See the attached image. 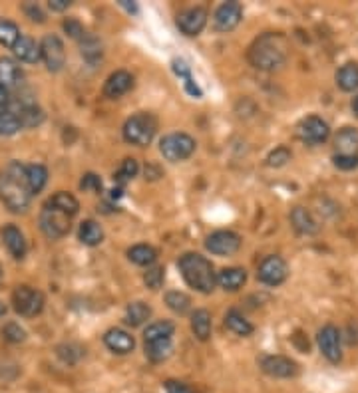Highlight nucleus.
Returning <instances> with one entry per match:
<instances>
[{"instance_id": "obj_37", "label": "nucleus", "mask_w": 358, "mask_h": 393, "mask_svg": "<svg viewBox=\"0 0 358 393\" xmlns=\"http://www.w3.org/2000/svg\"><path fill=\"white\" fill-rule=\"evenodd\" d=\"M165 304L172 308L173 312L186 314L187 310H189V306H191V300H189V296L184 294V292H167L165 294Z\"/></svg>"}, {"instance_id": "obj_15", "label": "nucleus", "mask_w": 358, "mask_h": 393, "mask_svg": "<svg viewBox=\"0 0 358 393\" xmlns=\"http://www.w3.org/2000/svg\"><path fill=\"white\" fill-rule=\"evenodd\" d=\"M207 24V10L195 6V8H187L177 16V28L186 34V36H197L201 30Z\"/></svg>"}, {"instance_id": "obj_11", "label": "nucleus", "mask_w": 358, "mask_h": 393, "mask_svg": "<svg viewBox=\"0 0 358 393\" xmlns=\"http://www.w3.org/2000/svg\"><path fill=\"white\" fill-rule=\"evenodd\" d=\"M317 341L322 355H325L331 364H338V362L343 360V348H341V332H338V328L332 326V324L325 326L318 332Z\"/></svg>"}, {"instance_id": "obj_2", "label": "nucleus", "mask_w": 358, "mask_h": 393, "mask_svg": "<svg viewBox=\"0 0 358 393\" xmlns=\"http://www.w3.org/2000/svg\"><path fill=\"white\" fill-rule=\"evenodd\" d=\"M249 60L257 70L263 72H275L287 62V48L285 40L278 34H263L255 40L249 50Z\"/></svg>"}, {"instance_id": "obj_22", "label": "nucleus", "mask_w": 358, "mask_h": 393, "mask_svg": "<svg viewBox=\"0 0 358 393\" xmlns=\"http://www.w3.org/2000/svg\"><path fill=\"white\" fill-rule=\"evenodd\" d=\"M22 79V70L10 58H0V86L13 88Z\"/></svg>"}, {"instance_id": "obj_38", "label": "nucleus", "mask_w": 358, "mask_h": 393, "mask_svg": "<svg viewBox=\"0 0 358 393\" xmlns=\"http://www.w3.org/2000/svg\"><path fill=\"white\" fill-rule=\"evenodd\" d=\"M18 130H22V125L16 111L6 109L4 114H0V135H14Z\"/></svg>"}, {"instance_id": "obj_31", "label": "nucleus", "mask_w": 358, "mask_h": 393, "mask_svg": "<svg viewBox=\"0 0 358 393\" xmlns=\"http://www.w3.org/2000/svg\"><path fill=\"white\" fill-rule=\"evenodd\" d=\"M225 326H227V330H231V332H233V334H237V336H251L253 334L251 322H249V320H247V318H245L243 314H239L237 310L227 312Z\"/></svg>"}, {"instance_id": "obj_35", "label": "nucleus", "mask_w": 358, "mask_h": 393, "mask_svg": "<svg viewBox=\"0 0 358 393\" xmlns=\"http://www.w3.org/2000/svg\"><path fill=\"white\" fill-rule=\"evenodd\" d=\"M20 38V30L10 20H0V44L6 48H14V44Z\"/></svg>"}, {"instance_id": "obj_52", "label": "nucleus", "mask_w": 358, "mask_h": 393, "mask_svg": "<svg viewBox=\"0 0 358 393\" xmlns=\"http://www.w3.org/2000/svg\"><path fill=\"white\" fill-rule=\"evenodd\" d=\"M119 4H121L128 13H133V14L137 13V6H135L133 2H130V0H119Z\"/></svg>"}, {"instance_id": "obj_26", "label": "nucleus", "mask_w": 358, "mask_h": 393, "mask_svg": "<svg viewBox=\"0 0 358 393\" xmlns=\"http://www.w3.org/2000/svg\"><path fill=\"white\" fill-rule=\"evenodd\" d=\"M46 205L52 207V209L60 210V213H64L68 217H74L80 210V203L76 201V196H72L70 193H64V191H60V193L50 196V201Z\"/></svg>"}, {"instance_id": "obj_44", "label": "nucleus", "mask_w": 358, "mask_h": 393, "mask_svg": "<svg viewBox=\"0 0 358 393\" xmlns=\"http://www.w3.org/2000/svg\"><path fill=\"white\" fill-rule=\"evenodd\" d=\"M334 165L343 171H352L358 167V155L357 157H348V155H334Z\"/></svg>"}, {"instance_id": "obj_23", "label": "nucleus", "mask_w": 358, "mask_h": 393, "mask_svg": "<svg viewBox=\"0 0 358 393\" xmlns=\"http://www.w3.org/2000/svg\"><path fill=\"white\" fill-rule=\"evenodd\" d=\"M247 280V272L243 268H225L217 276V282L221 288L229 290V292H237Z\"/></svg>"}, {"instance_id": "obj_18", "label": "nucleus", "mask_w": 358, "mask_h": 393, "mask_svg": "<svg viewBox=\"0 0 358 393\" xmlns=\"http://www.w3.org/2000/svg\"><path fill=\"white\" fill-rule=\"evenodd\" d=\"M334 147H336V155H348V157H357L358 155V131L352 128H345L338 131L336 139H334Z\"/></svg>"}, {"instance_id": "obj_1", "label": "nucleus", "mask_w": 358, "mask_h": 393, "mask_svg": "<svg viewBox=\"0 0 358 393\" xmlns=\"http://www.w3.org/2000/svg\"><path fill=\"white\" fill-rule=\"evenodd\" d=\"M27 185V167L18 161L8 163L0 173V199L13 213H24L30 205Z\"/></svg>"}, {"instance_id": "obj_5", "label": "nucleus", "mask_w": 358, "mask_h": 393, "mask_svg": "<svg viewBox=\"0 0 358 393\" xmlns=\"http://www.w3.org/2000/svg\"><path fill=\"white\" fill-rule=\"evenodd\" d=\"M159 151L161 155L172 161V163H179L186 161L193 155L195 151V139L187 133H170L161 139L159 144Z\"/></svg>"}, {"instance_id": "obj_32", "label": "nucleus", "mask_w": 358, "mask_h": 393, "mask_svg": "<svg viewBox=\"0 0 358 393\" xmlns=\"http://www.w3.org/2000/svg\"><path fill=\"white\" fill-rule=\"evenodd\" d=\"M80 48H82V56L90 62L96 64L102 58V44L100 40L92 36V34H84V38L80 40Z\"/></svg>"}, {"instance_id": "obj_43", "label": "nucleus", "mask_w": 358, "mask_h": 393, "mask_svg": "<svg viewBox=\"0 0 358 393\" xmlns=\"http://www.w3.org/2000/svg\"><path fill=\"white\" fill-rule=\"evenodd\" d=\"M80 187L84 189V191H102V181H100V177L98 175H94V173H88V175H84V179H82V183Z\"/></svg>"}, {"instance_id": "obj_4", "label": "nucleus", "mask_w": 358, "mask_h": 393, "mask_svg": "<svg viewBox=\"0 0 358 393\" xmlns=\"http://www.w3.org/2000/svg\"><path fill=\"white\" fill-rule=\"evenodd\" d=\"M156 130H158V121L151 114H135L124 125V139L137 147H146L151 144Z\"/></svg>"}, {"instance_id": "obj_13", "label": "nucleus", "mask_w": 358, "mask_h": 393, "mask_svg": "<svg viewBox=\"0 0 358 393\" xmlns=\"http://www.w3.org/2000/svg\"><path fill=\"white\" fill-rule=\"evenodd\" d=\"M205 247H207V250H211L213 254L229 256V254H235L239 250L241 238L235 233H231V231H217V233L207 236Z\"/></svg>"}, {"instance_id": "obj_49", "label": "nucleus", "mask_w": 358, "mask_h": 393, "mask_svg": "<svg viewBox=\"0 0 358 393\" xmlns=\"http://www.w3.org/2000/svg\"><path fill=\"white\" fill-rule=\"evenodd\" d=\"M184 84H186V90H187V93H191V95H193V98H201V88H199L197 84H195V82H193V78H189V79H186V82H184Z\"/></svg>"}, {"instance_id": "obj_34", "label": "nucleus", "mask_w": 358, "mask_h": 393, "mask_svg": "<svg viewBox=\"0 0 358 393\" xmlns=\"http://www.w3.org/2000/svg\"><path fill=\"white\" fill-rule=\"evenodd\" d=\"M128 259L133 264H137V266H149V264L156 262L158 254H156V250L151 249V247H147V245H135V247L128 250Z\"/></svg>"}, {"instance_id": "obj_21", "label": "nucleus", "mask_w": 358, "mask_h": 393, "mask_svg": "<svg viewBox=\"0 0 358 393\" xmlns=\"http://www.w3.org/2000/svg\"><path fill=\"white\" fill-rule=\"evenodd\" d=\"M14 56L20 60V62H27V64H36L40 58V46L28 36H20L18 42L14 44Z\"/></svg>"}, {"instance_id": "obj_25", "label": "nucleus", "mask_w": 358, "mask_h": 393, "mask_svg": "<svg viewBox=\"0 0 358 393\" xmlns=\"http://www.w3.org/2000/svg\"><path fill=\"white\" fill-rule=\"evenodd\" d=\"M336 86L343 92H355L358 90V64H345L336 72Z\"/></svg>"}, {"instance_id": "obj_40", "label": "nucleus", "mask_w": 358, "mask_h": 393, "mask_svg": "<svg viewBox=\"0 0 358 393\" xmlns=\"http://www.w3.org/2000/svg\"><path fill=\"white\" fill-rule=\"evenodd\" d=\"M291 151L287 147H277L275 151H271L267 155V165L269 167H283V165H287L291 161Z\"/></svg>"}, {"instance_id": "obj_12", "label": "nucleus", "mask_w": 358, "mask_h": 393, "mask_svg": "<svg viewBox=\"0 0 358 393\" xmlns=\"http://www.w3.org/2000/svg\"><path fill=\"white\" fill-rule=\"evenodd\" d=\"M261 367L267 376L271 378H281V380H287V378H294L299 373V366L292 362L291 357L287 355H265L261 360Z\"/></svg>"}, {"instance_id": "obj_19", "label": "nucleus", "mask_w": 358, "mask_h": 393, "mask_svg": "<svg viewBox=\"0 0 358 393\" xmlns=\"http://www.w3.org/2000/svg\"><path fill=\"white\" fill-rule=\"evenodd\" d=\"M2 240H4L6 249H8V252L13 254L14 259H18V261L24 259V254H27V240H24L22 233L14 224H8L2 231Z\"/></svg>"}, {"instance_id": "obj_9", "label": "nucleus", "mask_w": 358, "mask_h": 393, "mask_svg": "<svg viewBox=\"0 0 358 393\" xmlns=\"http://www.w3.org/2000/svg\"><path fill=\"white\" fill-rule=\"evenodd\" d=\"M289 276V266L287 262L283 261L281 256L273 254V256H267L265 261L259 264V272H257V278L267 284V286H278L287 280Z\"/></svg>"}, {"instance_id": "obj_33", "label": "nucleus", "mask_w": 358, "mask_h": 393, "mask_svg": "<svg viewBox=\"0 0 358 393\" xmlns=\"http://www.w3.org/2000/svg\"><path fill=\"white\" fill-rule=\"evenodd\" d=\"M16 116L20 119V125L22 128H36L44 121V111L40 109L38 105L30 104V105H22L20 111H16Z\"/></svg>"}, {"instance_id": "obj_51", "label": "nucleus", "mask_w": 358, "mask_h": 393, "mask_svg": "<svg viewBox=\"0 0 358 393\" xmlns=\"http://www.w3.org/2000/svg\"><path fill=\"white\" fill-rule=\"evenodd\" d=\"M8 107V90L0 86V114H4Z\"/></svg>"}, {"instance_id": "obj_47", "label": "nucleus", "mask_w": 358, "mask_h": 393, "mask_svg": "<svg viewBox=\"0 0 358 393\" xmlns=\"http://www.w3.org/2000/svg\"><path fill=\"white\" fill-rule=\"evenodd\" d=\"M173 72H175L179 78L184 79L191 78V70H189V66H187L184 60H173Z\"/></svg>"}, {"instance_id": "obj_36", "label": "nucleus", "mask_w": 358, "mask_h": 393, "mask_svg": "<svg viewBox=\"0 0 358 393\" xmlns=\"http://www.w3.org/2000/svg\"><path fill=\"white\" fill-rule=\"evenodd\" d=\"M175 326L172 322H156L151 326H147L146 334H144V340H159V338H172Z\"/></svg>"}, {"instance_id": "obj_27", "label": "nucleus", "mask_w": 358, "mask_h": 393, "mask_svg": "<svg viewBox=\"0 0 358 393\" xmlns=\"http://www.w3.org/2000/svg\"><path fill=\"white\" fill-rule=\"evenodd\" d=\"M48 181V171L44 165H27V185L30 195H38Z\"/></svg>"}, {"instance_id": "obj_53", "label": "nucleus", "mask_w": 358, "mask_h": 393, "mask_svg": "<svg viewBox=\"0 0 358 393\" xmlns=\"http://www.w3.org/2000/svg\"><path fill=\"white\" fill-rule=\"evenodd\" d=\"M352 111H355V116L358 118V95L352 100Z\"/></svg>"}, {"instance_id": "obj_54", "label": "nucleus", "mask_w": 358, "mask_h": 393, "mask_svg": "<svg viewBox=\"0 0 358 393\" xmlns=\"http://www.w3.org/2000/svg\"><path fill=\"white\" fill-rule=\"evenodd\" d=\"M4 314H6V306H4V304L0 302V316H4Z\"/></svg>"}, {"instance_id": "obj_29", "label": "nucleus", "mask_w": 358, "mask_h": 393, "mask_svg": "<svg viewBox=\"0 0 358 393\" xmlns=\"http://www.w3.org/2000/svg\"><path fill=\"white\" fill-rule=\"evenodd\" d=\"M78 236L84 245L96 247V245H100L104 240V231H102V226L96 223V221H84V223L80 224Z\"/></svg>"}, {"instance_id": "obj_3", "label": "nucleus", "mask_w": 358, "mask_h": 393, "mask_svg": "<svg viewBox=\"0 0 358 393\" xmlns=\"http://www.w3.org/2000/svg\"><path fill=\"white\" fill-rule=\"evenodd\" d=\"M179 270H181V276L186 278V282L195 288L197 292H203V294H209L215 288V272H213L211 262L207 261L205 256H201L197 252H187L181 256L179 261Z\"/></svg>"}, {"instance_id": "obj_46", "label": "nucleus", "mask_w": 358, "mask_h": 393, "mask_svg": "<svg viewBox=\"0 0 358 393\" xmlns=\"http://www.w3.org/2000/svg\"><path fill=\"white\" fill-rule=\"evenodd\" d=\"M165 392L167 393H193V390L186 385L184 381H175V380H170L165 381Z\"/></svg>"}, {"instance_id": "obj_41", "label": "nucleus", "mask_w": 358, "mask_h": 393, "mask_svg": "<svg viewBox=\"0 0 358 393\" xmlns=\"http://www.w3.org/2000/svg\"><path fill=\"white\" fill-rule=\"evenodd\" d=\"M2 336H4V340L10 341V344H18V341H22L27 338V332L18 326V324L10 322V324H6V326L2 328Z\"/></svg>"}, {"instance_id": "obj_42", "label": "nucleus", "mask_w": 358, "mask_h": 393, "mask_svg": "<svg viewBox=\"0 0 358 393\" xmlns=\"http://www.w3.org/2000/svg\"><path fill=\"white\" fill-rule=\"evenodd\" d=\"M163 278H165V270L161 268V266H154V268H149L144 276V280H146L147 288L151 290H158L161 284H163Z\"/></svg>"}, {"instance_id": "obj_10", "label": "nucleus", "mask_w": 358, "mask_h": 393, "mask_svg": "<svg viewBox=\"0 0 358 393\" xmlns=\"http://www.w3.org/2000/svg\"><path fill=\"white\" fill-rule=\"evenodd\" d=\"M40 56L50 72H60L66 64V50L58 36H46L40 44Z\"/></svg>"}, {"instance_id": "obj_7", "label": "nucleus", "mask_w": 358, "mask_h": 393, "mask_svg": "<svg viewBox=\"0 0 358 393\" xmlns=\"http://www.w3.org/2000/svg\"><path fill=\"white\" fill-rule=\"evenodd\" d=\"M13 302L14 310L20 316H27V318L38 316L42 312V308H44L42 292L30 288V286H18V288L14 290Z\"/></svg>"}, {"instance_id": "obj_16", "label": "nucleus", "mask_w": 358, "mask_h": 393, "mask_svg": "<svg viewBox=\"0 0 358 393\" xmlns=\"http://www.w3.org/2000/svg\"><path fill=\"white\" fill-rule=\"evenodd\" d=\"M133 86V76L126 70H119L114 72L110 78L106 79V86H104V95L110 100H118L124 93H128L132 90Z\"/></svg>"}, {"instance_id": "obj_30", "label": "nucleus", "mask_w": 358, "mask_h": 393, "mask_svg": "<svg viewBox=\"0 0 358 393\" xmlns=\"http://www.w3.org/2000/svg\"><path fill=\"white\" fill-rule=\"evenodd\" d=\"M149 316H151V308L147 304H144V302H132L126 308V322L133 328L142 326L144 322L149 320Z\"/></svg>"}, {"instance_id": "obj_55", "label": "nucleus", "mask_w": 358, "mask_h": 393, "mask_svg": "<svg viewBox=\"0 0 358 393\" xmlns=\"http://www.w3.org/2000/svg\"><path fill=\"white\" fill-rule=\"evenodd\" d=\"M0 276H2V266H0Z\"/></svg>"}, {"instance_id": "obj_45", "label": "nucleus", "mask_w": 358, "mask_h": 393, "mask_svg": "<svg viewBox=\"0 0 358 393\" xmlns=\"http://www.w3.org/2000/svg\"><path fill=\"white\" fill-rule=\"evenodd\" d=\"M64 30H66L68 34H70V36H72V38H84V34H86V32H84V26H82V24H80L78 20H74V18H70V20H66V22H64Z\"/></svg>"}, {"instance_id": "obj_28", "label": "nucleus", "mask_w": 358, "mask_h": 393, "mask_svg": "<svg viewBox=\"0 0 358 393\" xmlns=\"http://www.w3.org/2000/svg\"><path fill=\"white\" fill-rule=\"evenodd\" d=\"M146 355L151 362H163L172 355V338L146 341Z\"/></svg>"}, {"instance_id": "obj_48", "label": "nucleus", "mask_w": 358, "mask_h": 393, "mask_svg": "<svg viewBox=\"0 0 358 393\" xmlns=\"http://www.w3.org/2000/svg\"><path fill=\"white\" fill-rule=\"evenodd\" d=\"M24 13L30 16V20H34V22H44V13L40 10L36 4H27V6H24Z\"/></svg>"}, {"instance_id": "obj_6", "label": "nucleus", "mask_w": 358, "mask_h": 393, "mask_svg": "<svg viewBox=\"0 0 358 393\" xmlns=\"http://www.w3.org/2000/svg\"><path fill=\"white\" fill-rule=\"evenodd\" d=\"M297 135L299 139L306 145H320L325 144L331 135L329 123L318 116H308L301 119V123L297 125Z\"/></svg>"}, {"instance_id": "obj_24", "label": "nucleus", "mask_w": 358, "mask_h": 393, "mask_svg": "<svg viewBox=\"0 0 358 393\" xmlns=\"http://www.w3.org/2000/svg\"><path fill=\"white\" fill-rule=\"evenodd\" d=\"M191 330H193L197 340H209V336H211V314L207 310H195L191 316Z\"/></svg>"}, {"instance_id": "obj_8", "label": "nucleus", "mask_w": 358, "mask_h": 393, "mask_svg": "<svg viewBox=\"0 0 358 393\" xmlns=\"http://www.w3.org/2000/svg\"><path fill=\"white\" fill-rule=\"evenodd\" d=\"M70 219L72 217H68L64 213H60V210L52 209V207H44V210L40 213V229H42V233L48 236V238H62L64 235H68V231H70Z\"/></svg>"}, {"instance_id": "obj_17", "label": "nucleus", "mask_w": 358, "mask_h": 393, "mask_svg": "<svg viewBox=\"0 0 358 393\" xmlns=\"http://www.w3.org/2000/svg\"><path fill=\"white\" fill-rule=\"evenodd\" d=\"M104 344L107 346V350H112L114 354L119 355L130 354L133 350V346H135L132 336L128 332H124V330H118V328L107 330L106 336H104Z\"/></svg>"}, {"instance_id": "obj_39", "label": "nucleus", "mask_w": 358, "mask_h": 393, "mask_svg": "<svg viewBox=\"0 0 358 393\" xmlns=\"http://www.w3.org/2000/svg\"><path fill=\"white\" fill-rule=\"evenodd\" d=\"M135 175H137V161H135V159H126V161L121 163L118 173H116V181H118L119 185H124L128 183L130 179H133Z\"/></svg>"}, {"instance_id": "obj_20", "label": "nucleus", "mask_w": 358, "mask_h": 393, "mask_svg": "<svg viewBox=\"0 0 358 393\" xmlns=\"http://www.w3.org/2000/svg\"><path fill=\"white\" fill-rule=\"evenodd\" d=\"M291 223L301 235H317L318 233V223L305 207H294L291 210Z\"/></svg>"}, {"instance_id": "obj_50", "label": "nucleus", "mask_w": 358, "mask_h": 393, "mask_svg": "<svg viewBox=\"0 0 358 393\" xmlns=\"http://www.w3.org/2000/svg\"><path fill=\"white\" fill-rule=\"evenodd\" d=\"M48 6L52 8L54 13H62V10H66L68 6H70V0H50Z\"/></svg>"}, {"instance_id": "obj_14", "label": "nucleus", "mask_w": 358, "mask_h": 393, "mask_svg": "<svg viewBox=\"0 0 358 393\" xmlns=\"http://www.w3.org/2000/svg\"><path fill=\"white\" fill-rule=\"evenodd\" d=\"M243 18V8L239 2H225L221 4L217 10H215V16H213V22H215V28L219 32H231L239 26Z\"/></svg>"}]
</instances>
